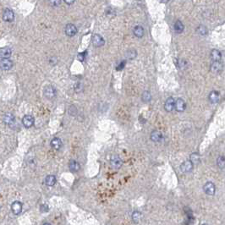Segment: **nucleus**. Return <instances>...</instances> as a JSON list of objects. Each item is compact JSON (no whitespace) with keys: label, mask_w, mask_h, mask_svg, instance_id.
I'll return each mask as SVG.
<instances>
[{"label":"nucleus","mask_w":225,"mask_h":225,"mask_svg":"<svg viewBox=\"0 0 225 225\" xmlns=\"http://www.w3.org/2000/svg\"><path fill=\"white\" fill-rule=\"evenodd\" d=\"M210 69L213 74H219L223 70V64L221 61H212Z\"/></svg>","instance_id":"f257e3e1"},{"label":"nucleus","mask_w":225,"mask_h":225,"mask_svg":"<svg viewBox=\"0 0 225 225\" xmlns=\"http://www.w3.org/2000/svg\"><path fill=\"white\" fill-rule=\"evenodd\" d=\"M91 41H92V44L97 47H103L105 43V41L103 39V36H101L100 35L98 34H94L92 36V38H91Z\"/></svg>","instance_id":"f03ea898"},{"label":"nucleus","mask_w":225,"mask_h":225,"mask_svg":"<svg viewBox=\"0 0 225 225\" xmlns=\"http://www.w3.org/2000/svg\"><path fill=\"white\" fill-rule=\"evenodd\" d=\"M3 20L6 22H12L15 20V14L10 9H4L3 13Z\"/></svg>","instance_id":"7ed1b4c3"},{"label":"nucleus","mask_w":225,"mask_h":225,"mask_svg":"<svg viewBox=\"0 0 225 225\" xmlns=\"http://www.w3.org/2000/svg\"><path fill=\"white\" fill-rule=\"evenodd\" d=\"M44 96L46 97V98L47 99H53L56 96V90L53 86H47L44 90Z\"/></svg>","instance_id":"20e7f679"},{"label":"nucleus","mask_w":225,"mask_h":225,"mask_svg":"<svg viewBox=\"0 0 225 225\" xmlns=\"http://www.w3.org/2000/svg\"><path fill=\"white\" fill-rule=\"evenodd\" d=\"M204 192L208 195H213L215 194V184L212 182H207L203 187Z\"/></svg>","instance_id":"39448f33"},{"label":"nucleus","mask_w":225,"mask_h":225,"mask_svg":"<svg viewBox=\"0 0 225 225\" xmlns=\"http://www.w3.org/2000/svg\"><path fill=\"white\" fill-rule=\"evenodd\" d=\"M64 32H65L66 36L71 37V36H74L75 35H76V33H77V28H76V26H75V25H73V24H68V25L65 26Z\"/></svg>","instance_id":"423d86ee"},{"label":"nucleus","mask_w":225,"mask_h":225,"mask_svg":"<svg viewBox=\"0 0 225 225\" xmlns=\"http://www.w3.org/2000/svg\"><path fill=\"white\" fill-rule=\"evenodd\" d=\"M110 164H111L113 168H116V169L120 168V167L122 166V159H121V157H120V156H118V155L114 156L111 158Z\"/></svg>","instance_id":"0eeeda50"},{"label":"nucleus","mask_w":225,"mask_h":225,"mask_svg":"<svg viewBox=\"0 0 225 225\" xmlns=\"http://www.w3.org/2000/svg\"><path fill=\"white\" fill-rule=\"evenodd\" d=\"M0 65L3 70H9L13 67V62L9 59H1Z\"/></svg>","instance_id":"6e6552de"},{"label":"nucleus","mask_w":225,"mask_h":225,"mask_svg":"<svg viewBox=\"0 0 225 225\" xmlns=\"http://www.w3.org/2000/svg\"><path fill=\"white\" fill-rule=\"evenodd\" d=\"M193 163L190 160V161H185L184 162L181 166H180V169L183 173H189L193 169Z\"/></svg>","instance_id":"1a4fd4ad"},{"label":"nucleus","mask_w":225,"mask_h":225,"mask_svg":"<svg viewBox=\"0 0 225 225\" xmlns=\"http://www.w3.org/2000/svg\"><path fill=\"white\" fill-rule=\"evenodd\" d=\"M11 210L13 211V213L15 214V215L20 214L22 211V203L18 201H14L12 203V205H11Z\"/></svg>","instance_id":"9d476101"},{"label":"nucleus","mask_w":225,"mask_h":225,"mask_svg":"<svg viewBox=\"0 0 225 225\" xmlns=\"http://www.w3.org/2000/svg\"><path fill=\"white\" fill-rule=\"evenodd\" d=\"M175 107V101L173 97H168L165 102L164 108L167 112H171Z\"/></svg>","instance_id":"9b49d317"},{"label":"nucleus","mask_w":225,"mask_h":225,"mask_svg":"<svg viewBox=\"0 0 225 225\" xmlns=\"http://www.w3.org/2000/svg\"><path fill=\"white\" fill-rule=\"evenodd\" d=\"M22 123H23V124L26 128H30L34 124V118L29 114L25 115L23 120H22Z\"/></svg>","instance_id":"f8f14e48"},{"label":"nucleus","mask_w":225,"mask_h":225,"mask_svg":"<svg viewBox=\"0 0 225 225\" xmlns=\"http://www.w3.org/2000/svg\"><path fill=\"white\" fill-rule=\"evenodd\" d=\"M11 54H12V50H11V48H9V47H3V48H1V50H0L1 59H9V57L11 56Z\"/></svg>","instance_id":"ddd939ff"},{"label":"nucleus","mask_w":225,"mask_h":225,"mask_svg":"<svg viewBox=\"0 0 225 225\" xmlns=\"http://www.w3.org/2000/svg\"><path fill=\"white\" fill-rule=\"evenodd\" d=\"M186 107V104H185V102L181 99V98H179L175 101V109L178 111V112H183L184 111Z\"/></svg>","instance_id":"4468645a"},{"label":"nucleus","mask_w":225,"mask_h":225,"mask_svg":"<svg viewBox=\"0 0 225 225\" xmlns=\"http://www.w3.org/2000/svg\"><path fill=\"white\" fill-rule=\"evenodd\" d=\"M211 59L212 61H221L222 53L218 49H212L211 52Z\"/></svg>","instance_id":"2eb2a0df"},{"label":"nucleus","mask_w":225,"mask_h":225,"mask_svg":"<svg viewBox=\"0 0 225 225\" xmlns=\"http://www.w3.org/2000/svg\"><path fill=\"white\" fill-rule=\"evenodd\" d=\"M151 140L154 142H159L163 140V135L160 131H152L151 134Z\"/></svg>","instance_id":"dca6fc26"},{"label":"nucleus","mask_w":225,"mask_h":225,"mask_svg":"<svg viewBox=\"0 0 225 225\" xmlns=\"http://www.w3.org/2000/svg\"><path fill=\"white\" fill-rule=\"evenodd\" d=\"M15 116H14L12 114H10V113H8V114H6L3 116V122H4L6 124H8V125L14 124H15Z\"/></svg>","instance_id":"f3484780"},{"label":"nucleus","mask_w":225,"mask_h":225,"mask_svg":"<svg viewBox=\"0 0 225 225\" xmlns=\"http://www.w3.org/2000/svg\"><path fill=\"white\" fill-rule=\"evenodd\" d=\"M219 98H220V95L216 91H212L209 95V100L211 103H217L219 101Z\"/></svg>","instance_id":"a211bd4d"},{"label":"nucleus","mask_w":225,"mask_h":225,"mask_svg":"<svg viewBox=\"0 0 225 225\" xmlns=\"http://www.w3.org/2000/svg\"><path fill=\"white\" fill-rule=\"evenodd\" d=\"M62 145H63V143H62V141L60 140L59 138H54L51 141V147L53 148L56 149V150L60 149L62 147Z\"/></svg>","instance_id":"6ab92c4d"},{"label":"nucleus","mask_w":225,"mask_h":225,"mask_svg":"<svg viewBox=\"0 0 225 225\" xmlns=\"http://www.w3.org/2000/svg\"><path fill=\"white\" fill-rule=\"evenodd\" d=\"M133 32H134V35H135L136 37L141 38V37H142L143 35H144V28H143L142 26H136L135 28H134Z\"/></svg>","instance_id":"aec40b11"},{"label":"nucleus","mask_w":225,"mask_h":225,"mask_svg":"<svg viewBox=\"0 0 225 225\" xmlns=\"http://www.w3.org/2000/svg\"><path fill=\"white\" fill-rule=\"evenodd\" d=\"M45 183L48 186H53L56 184V177L54 175H48L46 177Z\"/></svg>","instance_id":"412c9836"},{"label":"nucleus","mask_w":225,"mask_h":225,"mask_svg":"<svg viewBox=\"0 0 225 225\" xmlns=\"http://www.w3.org/2000/svg\"><path fill=\"white\" fill-rule=\"evenodd\" d=\"M184 26L183 25V23L180 21V20H177L174 24V30L176 33L178 34H180L184 31Z\"/></svg>","instance_id":"4be33fe9"},{"label":"nucleus","mask_w":225,"mask_h":225,"mask_svg":"<svg viewBox=\"0 0 225 225\" xmlns=\"http://www.w3.org/2000/svg\"><path fill=\"white\" fill-rule=\"evenodd\" d=\"M69 167H70V169L72 172H78L80 170V164H79L78 162H76L75 160H71L70 162Z\"/></svg>","instance_id":"5701e85b"},{"label":"nucleus","mask_w":225,"mask_h":225,"mask_svg":"<svg viewBox=\"0 0 225 225\" xmlns=\"http://www.w3.org/2000/svg\"><path fill=\"white\" fill-rule=\"evenodd\" d=\"M217 165L219 168L223 169L225 168V157L219 156L217 159Z\"/></svg>","instance_id":"b1692460"},{"label":"nucleus","mask_w":225,"mask_h":225,"mask_svg":"<svg viewBox=\"0 0 225 225\" xmlns=\"http://www.w3.org/2000/svg\"><path fill=\"white\" fill-rule=\"evenodd\" d=\"M191 161L194 164H198L200 163V155L197 152H194L191 155Z\"/></svg>","instance_id":"393cba45"},{"label":"nucleus","mask_w":225,"mask_h":225,"mask_svg":"<svg viewBox=\"0 0 225 225\" xmlns=\"http://www.w3.org/2000/svg\"><path fill=\"white\" fill-rule=\"evenodd\" d=\"M197 32L201 35V36H206L207 34V29L205 26H199L197 28Z\"/></svg>","instance_id":"a878e982"},{"label":"nucleus","mask_w":225,"mask_h":225,"mask_svg":"<svg viewBox=\"0 0 225 225\" xmlns=\"http://www.w3.org/2000/svg\"><path fill=\"white\" fill-rule=\"evenodd\" d=\"M126 57H127L129 59H135V57H136V51H135V50H133V49L129 50V51L127 52V53H126Z\"/></svg>","instance_id":"bb28decb"},{"label":"nucleus","mask_w":225,"mask_h":225,"mask_svg":"<svg viewBox=\"0 0 225 225\" xmlns=\"http://www.w3.org/2000/svg\"><path fill=\"white\" fill-rule=\"evenodd\" d=\"M151 94L149 91H145V92H143V94H142V100L144 101V102H149L151 100Z\"/></svg>","instance_id":"cd10ccee"},{"label":"nucleus","mask_w":225,"mask_h":225,"mask_svg":"<svg viewBox=\"0 0 225 225\" xmlns=\"http://www.w3.org/2000/svg\"><path fill=\"white\" fill-rule=\"evenodd\" d=\"M141 214L140 211H134V213L132 215V218H133L134 221H135V222L139 221L141 219Z\"/></svg>","instance_id":"c85d7f7f"},{"label":"nucleus","mask_w":225,"mask_h":225,"mask_svg":"<svg viewBox=\"0 0 225 225\" xmlns=\"http://www.w3.org/2000/svg\"><path fill=\"white\" fill-rule=\"evenodd\" d=\"M48 2L52 6H54V7L59 6L61 3V0H48Z\"/></svg>","instance_id":"c756f323"},{"label":"nucleus","mask_w":225,"mask_h":225,"mask_svg":"<svg viewBox=\"0 0 225 225\" xmlns=\"http://www.w3.org/2000/svg\"><path fill=\"white\" fill-rule=\"evenodd\" d=\"M177 65H178L180 68L183 69V68H184V66L186 65V62H185L184 60H182V59L178 60V62H177Z\"/></svg>","instance_id":"7c9ffc66"},{"label":"nucleus","mask_w":225,"mask_h":225,"mask_svg":"<svg viewBox=\"0 0 225 225\" xmlns=\"http://www.w3.org/2000/svg\"><path fill=\"white\" fill-rule=\"evenodd\" d=\"M86 56V52H84V53H80L79 55H78V59L80 60V61H83V60L85 59V57Z\"/></svg>","instance_id":"2f4dec72"},{"label":"nucleus","mask_w":225,"mask_h":225,"mask_svg":"<svg viewBox=\"0 0 225 225\" xmlns=\"http://www.w3.org/2000/svg\"><path fill=\"white\" fill-rule=\"evenodd\" d=\"M124 65H125V62H124V61H123L122 63H120V65L117 67V70H118V71H120V70H123V68L124 67Z\"/></svg>","instance_id":"473e14b6"},{"label":"nucleus","mask_w":225,"mask_h":225,"mask_svg":"<svg viewBox=\"0 0 225 225\" xmlns=\"http://www.w3.org/2000/svg\"><path fill=\"white\" fill-rule=\"evenodd\" d=\"M41 211L43 212H47L48 211V207H47V205H42L41 206Z\"/></svg>","instance_id":"72a5a7b5"},{"label":"nucleus","mask_w":225,"mask_h":225,"mask_svg":"<svg viewBox=\"0 0 225 225\" xmlns=\"http://www.w3.org/2000/svg\"><path fill=\"white\" fill-rule=\"evenodd\" d=\"M64 3H67V4L70 5V4H72V3H75V0H64Z\"/></svg>","instance_id":"f704fd0d"},{"label":"nucleus","mask_w":225,"mask_h":225,"mask_svg":"<svg viewBox=\"0 0 225 225\" xmlns=\"http://www.w3.org/2000/svg\"><path fill=\"white\" fill-rule=\"evenodd\" d=\"M166 2H168V0H162V3H166Z\"/></svg>","instance_id":"c9c22d12"}]
</instances>
